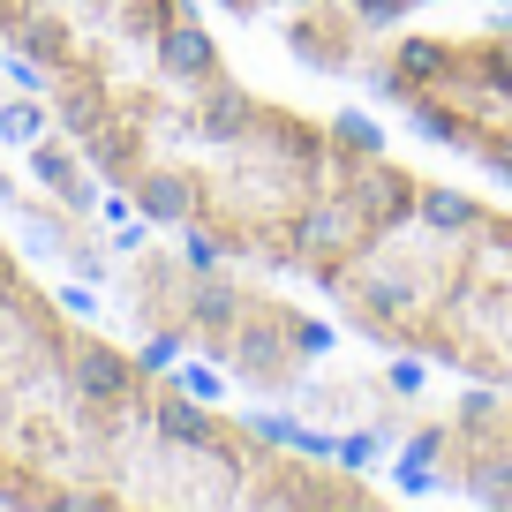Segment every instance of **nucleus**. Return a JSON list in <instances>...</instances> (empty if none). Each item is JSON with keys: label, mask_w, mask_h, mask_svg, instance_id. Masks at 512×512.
<instances>
[{"label": "nucleus", "mask_w": 512, "mask_h": 512, "mask_svg": "<svg viewBox=\"0 0 512 512\" xmlns=\"http://www.w3.org/2000/svg\"><path fill=\"white\" fill-rule=\"evenodd\" d=\"M256 31L279 38V61H287L294 76L354 83V91H362L369 53H377V31H384V23H369L354 0H279Z\"/></svg>", "instance_id": "0eeeda50"}, {"label": "nucleus", "mask_w": 512, "mask_h": 512, "mask_svg": "<svg viewBox=\"0 0 512 512\" xmlns=\"http://www.w3.org/2000/svg\"><path fill=\"white\" fill-rule=\"evenodd\" d=\"M272 8H279V0H211V16H219L226 31H256Z\"/></svg>", "instance_id": "1a4fd4ad"}, {"label": "nucleus", "mask_w": 512, "mask_h": 512, "mask_svg": "<svg viewBox=\"0 0 512 512\" xmlns=\"http://www.w3.org/2000/svg\"><path fill=\"white\" fill-rule=\"evenodd\" d=\"M354 8H362L369 23H384V31H392V23H422V16H452V8H467V0H354Z\"/></svg>", "instance_id": "6e6552de"}, {"label": "nucleus", "mask_w": 512, "mask_h": 512, "mask_svg": "<svg viewBox=\"0 0 512 512\" xmlns=\"http://www.w3.org/2000/svg\"><path fill=\"white\" fill-rule=\"evenodd\" d=\"M384 121L512 189V16H422L377 31L362 76Z\"/></svg>", "instance_id": "39448f33"}, {"label": "nucleus", "mask_w": 512, "mask_h": 512, "mask_svg": "<svg viewBox=\"0 0 512 512\" xmlns=\"http://www.w3.org/2000/svg\"><path fill=\"white\" fill-rule=\"evenodd\" d=\"M106 309L151 354L256 415H287L294 392L347 347V324L287 272L219 256L144 226L106 256Z\"/></svg>", "instance_id": "20e7f679"}, {"label": "nucleus", "mask_w": 512, "mask_h": 512, "mask_svg": "<svg viewBox=\"0 0 512 512\" xmlns=\"http://www.w3.org/2000/svg\"><path fill=\"white\" fill-rule=\"evenodd\" d=\"M505 16H512V0H505Z\"/></svg>", "instance_id": "9d476101"}, {"label": "nucleus", "mask_w": 512, "mask_h": 512, "mask_svg": "<svg viewBox=\"0 0 512 512\" xmlns=\"http://www.w3.org/2000/svg\"><path fill=\"white\" fill-rule=\"evenodd\" d=\"M392 475L407 497L437 505H497L512 512V384H422L415 422L392 445Z\"/></svg>", "instance_id": "423d86ee"}, {"label": "nucleus", "mask_w": 512, "mask_h": 512, "mask_svg": "<svg viewBox=\"0 0 512 512\" xmlns=\"http://www.w3.org/2000/svg\"><path fill=\"white\" fill-rule=\"evenodd\" d=\"M0 505L16 512H392L384 460L324 452L76 309L0 226Z\"/></svg>", "instance_id": "f03ea898"}, {"label": "nucleus", "mask_w": 512, "mask_h": 512, "mask_svg": "<svg viewBox=\"0 0 512 512\" xmlns=\"http://www.w3.org/2000/svg\"><path fill=\"white\" fill-rule=\"evenodd\" d=\"M354 347L437 384H512V189L430 166L422 196L317 287Z\"/></svg>", "instance_id": "7ed1b4c3"}, {"label": "nucleus", "mask_w": 512, "mask_h": 512, "mask_svg": "<svg viewBox=\"0 0 512 512\" xmlns=\"http://www.w3.org/2000/svg\"><path fill=\"white\" fill-rule=\"evenodd\" d=\"M0 53L136 226L309 294L430 181L384 113L249 76L211 0H0Z\"/></svg>", "instance_id": "f257e3e1"}]
</instances>
